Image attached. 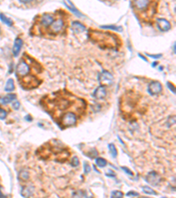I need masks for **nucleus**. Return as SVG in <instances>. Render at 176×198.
<instances>
[{
	"instance_id": "obj_1",
	"label": "nucleus",
	"mask_w": 176,
	"mask_h": 198,
	"mask_svg": "<svg viewBox=\"0 0 176 198\" xmlns=\"http://www.w3.org/2000/svg\"><path fill=\"white\" fill-rule=\"evenodd\" d=\"M42 101H45V105H43L44 106L43 107L47 112L50 113V115H51L53 119L58 115L59 112L61 113L60 116L56 120V123L62 115H66L68 113H73L70 110L74 109V106L76 107V106L85 105L84 100L77 98L76 96H74L65 90L49 95L44 99H42Z\"/></svg>"
},
{
	"instance_id": "obj_2",
	"label": "nucleus",
	"mask_w": 176,
	"mask_h": 198,
	"mask_svg": "<svg viewBox=\"0 0 176 198\" xmlns=\"http://www.w3.org/2000/svg\"><path fill=\"white\" fill-rule=\"evenodd\" d=\"M89 39L103 50H116L120 41L117 35L107 32H101L90 28L88 31Z\"/></svg>"
},
{
	"instance_id": "obj_3",
	"label": "nucleus",
	"mask_w": 176,
	"mask_h": 198,
	"mask_svg": "<svg viewBox=\"0 0 176 198\" xmlns=\"http://www.w3.org/2000/svg\"><path fill=\"white\" fill-rule=\"evenodd\" d=\"M152 4V2H151V1H134L132 3V6H133L134 10H136L141 14V16L145 14V21H148L150 18H152L155 14L156 12L157 3L154 2L153 5H152V7L149 8Z\"/></svg>"
},
{
	"instance_id": "obj_4",
	"label": "nucleus",
	"mask_w": 176,
	"mask_h": 198,
	"mask_svg": "<svg viewBox=\"0 0 176 198\" xmlns=\"http://www.w3.org/2000/svg\"><path fill=\"white\" fill-rule=\"evenodd\" d=\"M40 83L41 82L39 81V79L34 76H28L20 79V84L21 85V86L27 90L36 88L40 85Z\"/></svg>"
},
{
	"instance_id": "obj_5",
	"label": "nucleus",
	"mask_w": 176,
	"mask_h": 198,
	"mask_svg": "<svg viewBox=\"0 0 176 198\" xmlns=\"http://www.w3.org/2000/svg\"><path fill=\"white\" fill-rule=\"evenodd\" d=\"M31 67L29 66L28 63L25 60V58H22L19 64L17 65V69H16V75L17 77L21 79L25 77H27L29 73H30Z\"/></svg>"
},
{
	"instance_id": "obj_6",
	"label": "nucleus",
	"mask_w": 176,
	"mask_h": 198,
	"mask_svg": "<svg viewBox=\"0 0 176 198\" xmlns=\"http://www.w3.org/2000/svg\"><path fill=\"white\" fill-rule=\"evenodd\" d=\"M64 26V21L62 18H58L56 21H53L51 25H50V34H57L60 32L62 31Z\"/></svg>"
},
{
	"instance_id": "obj_7",
	"label": "nucleus",
	"mask_w": 176,
	"mask_h": 198,
	"mask_svg": "<svg viewBox=\"0 0 176 198\" xmlns=\"http://www.w3.org/2000/svg\"><path fill=\"white\" fill-rule=\"evenodd\" d=\"M145 181L149 184H152V186H157L160 182V177L155 171H152L146 175Z\"/></svg>"
},
{
	"instance_id": "obj_8",
	"label": "nucleus",
	"mask_w": 176,
	"mask_h": 198,
	"mask_svg": "<svg viewBox=\"0 0 176 198\" xmlns=\"http://www.w3.org/2000/svg\"><path fill=\"white\" fill-rule=\"evenodd\" d=\"M54 21V16L50 13H45L41 17L40 20V26L42 27L43 28H48Z\"/></svg>"
},
{
	"instance_id": "obj_9",
	"label": "nucleus",
	"mask_w": 176,
	"mask_h": 198,
	"mask_svg": "<svg viewBox=\"0 0 176 198\" xmlns=\"http://www.w3.org/2000/svg\"><path fill=\"white\" fill-rule=\"evenodd\" d=\"M162 91V85L158 81H152L148 85V93L151 95H157Z\"/></svg>"
},
{
	"instance_id": "obj_10",
	"label": "nucleus",
	"mask_w": 176,
	"mask_h": 198,
	"mask_svg": "<svg viewBox=\"0 0 176 198\" xmlns=\"http://www.w3.org/2000/svg\"><path fill=\"white\" fill-rule=\"evenodd\" d=\"M99 78H100L101 83L102 84V86H104L106 85L112 83V81L114 79V77H113V75L110 72H108L107 71H103L101 73Z\"/></svg>"
},
{
	"instance_id": "obj_11",
	"label": "nucleus",
	"mask_w": 176,
	"mask_h": 198,
	"mask_svg": "<svg viewBox=\"0 0 176 198\" xmlns=\"http://www.w3.org/2000/svg\"><path fill=\"white\" fill-rule=\"evenodd\" d=\"M158 27L159 28L160 31H168L171 28V24L166 21V19H158Z\"/></svg>"
},
{
	"instance_id": "obj_12",
	"label": "nucleus",
	"mask_w": 176,
	"mask_h": 198,
	"mask_svg": "<svg viewBox=\"0 0 176 198\" xmlns=\"http://www.w3.org/2000/svg\"><path fill=\"white\" fill-rule=\"evenodd\" d=\"M107 95V90H106V87L105 86H99L95 91H94V94L93 96L97 99V100H101L104 99Z\"/></svg>"
},
{
	"instance_id": "obj_13",
	"label": "nucleus",
	"mask_w": 176,
	"mask_h": 198,
	"mask_svg": "<svg viewBox=\"0 0 176 198\" xmlns=\"http://www.w3.org/2000/svg\"><path fill=\"white\" fill-rule=\"evenodd\" d=\"M23 46V41L21 38H16L15 42H14V45L12 48V53L14 55V56H18L19 53L21 51V48Z\"/></svg>"
},
{
	"instance_id": "obj_14",
	"label": "nucleus",
	"mask_w": 176,
	"mask_h": 198,
	"mask_svg": "<svg viewBox=\"0 0 176 198\" xmlns=\"http://www.w3.org/2000/svg\"><path fill=\"white\" fill-rule=\"evenodd\" d=\"M72 28L75 33H83L84 31H85V27L78 21L72 22Z\"/></svg>"
},
{
	"instance_id": "obj_15",
	"label": "nucleus",
	"mask_w": 176,
	"mask_h": 198,
	"mask_svg": "<svg viewBox=\"0 0 176 198\" xmlns=\"http://www.w3.org/2000/svg\"><path fill=\"white\" fill-rule=\"evenodd\" d=\"M16 98H17V95H16V94H7L6 96H5V97L1 100V103L4 105L8 104V103H10L11 101H13L14 100H16Z\"/></svg>"
},
{
	"instance_id": "obj_16",
	"label": "nucleus",
	"mask_w": 176,
	"mask_h": 198,
	"mask_svg": "<svg viewBox=\"0 0 176 198\" xmlns=\"http://www.w3.org/2000/svg\"><path fill=\"white\" fill-rule=\"evenodd\" d=\"M63 4H64V5H66V7H67V8H68L69 10H71L72 11V12H74V13H75V14H76V15H77L78 17H81V16H82V14H81V13H80V12H79L77 10L76 8H75V6L73 5V4L72 3V2H71V1H68L67 3H65V2H64Z\"/></svg>"
},
{
	"instance_id": "obj_17",
	"label": "nucleus",
	"mask_w": 176,
	"mask_h": 198,
	"mask_svg": "<svg viewBox=\"0 0 176 198\" xmlns=\"http://www.w3.org/2000/svg\"><path fill=\"white\" fill-rule=\"evenodd\" d=\"M14 90V81L12 78H9L7 83L5 86V91L6 92H12Z\"/></svg>"
},
{
	"instance_id": "obj_18",
	"label": "nucleus",
	"mask_w": 176,
	"mask_h": 198,
	"mask_svg": "<svg viewBox=\"0 0 176 198\" xmlns=\"http://www.w3.org/2000/svg\"><path fill=\"white\" fill-rule=\"evenodd\" d=\"M0 20L2 22H4L5 25H7V26H9L11 27V25H12V21L11 19L9 18H7L5 14H3V13H0Z\"/></svg>"
},
{
	"instance_id": "obj_19",
	"label": "nucleus",
	"mask_w": 176,
	"mask_h": 198,
	"mask_svg": "<svg viewBox=\"0 0 176 198\" xmlns=\"http://www.w3.org/2000/svg\"><path fill=\"white\" fill-rule=\"evenodd\" d=\"M19 177L22 180H27L29 179V173L25 170H21L19 173Z\"/></svg>"
},
{
	"instance_id": "obj_20",
	"label": "nucleus",
	"mask_w": 176,
	"mask_h": 198,
	"mask_svg": "<svg viewBox=\"0 0 176 198\" xmlns=\"http://www.w3.org/2000/svg\"><path fill=\"white\" fill-rule=\"evenodd\" d=\"M96 165L98 166L99 167H105L107 166V160L106 159H104L102 158H96Z\"/></svg>"
},
{
	"instance_id": "obj_21",
	"label": "nucleus",
	"mask_w": 176,
	"mask_h": 198,
	"mask_svg": "<svg viewBox=\"0 0 176 198\" xmlns=\"http://www.w3.org/2000/svg\"><path fill=\"white\" fill-rule=\"evenodd\" d=\"M33 191H32V187H27V188H25V189L22 190L21 194L24 197L28 198L32 195Z\"/></svg>"
},
{
	"instance_id": "obj_22",
	"label": "nucleus",
	"mask_w": 176,
	"mask_h": 198,
	"mask_svg": "<svg viewBox=\"0 0 176 198\" xmlns=\"http://www.w3.org/2000/svg\"><path fill=\"white\" fill-rule=\"evenodd\" d=\"M101 28H102V29H113V30H116V31L119 32L123 31L122 27H116V26H101Z\"/></svg>"
},
{
	"instance_id": "obj_23",
	"label": "nucleus",
	"mask_w": 176,
	"mask_h": 198,
	"mask_svg": "<svg viewBox=\"0 0 176 198\" xmlns=\"http://www.w3.org/2000/svg\"><path fill=\"white\" fill-rule=\"evenodd\" d=\"M108 148H109V152H110V154L113 158H116L117 156V151L115 149V146L114 144H110L108 145Z\"/></svg>"
},
{
	"instance_id": "obj_24",
	"label": "nucleus",
	"mask_w": 176,
	"mask_h": 198,
	"mask_svg": "<svg viewBox=\"0 0 176 198\" xmlns=\"http://www.w3.org/2000/svg\"><path fill=\"white\" fill-rule=\"evenodd\" d=\"M111 198H123V193L119 190H114L111 193Z\"/></svg>"
},
{
	"instance_id": "obj_25",
	"label": "nucleus",
	"mask_w": 176,
	"mask_h": 198,
	"mask_svg": "<svg viewBox=\"0 0 176 198\" xmlns=\"http://www.w3.org/2000/svg\"><path fill=\"white\" fill-rule=\"evenodd\" d=\"M143 191L146 193V194H149V195H157L155 191L153 189L150 188V187H144L143 188Z\"/></svg>"
},
{
	"instance_id": "obj_26",
	"label": "nucleus",
	"mask_w": 176,
	"mask_h": 198,
	"mask_svg": "<svg viewBox=\"0 0 176 198\" xmlns=\"http://www.w3.org/2000/svg\"><path fill=\"white\" fill-rule=\"evenodd\" d=\"M6 116H7L6 111L4 110L3 108H0V119H1V120H4V119L6 118Z\"/></svg>"
},
{
	"instance_id": "obj_27",
	"label": "nucleus",
	"mask_w": 176,
	"mask_h": 198,
	"mask_svg": "<svg viewBox=\"0 0 176 198\" xmlns=\"http://www.w3.org/2000/svg\"><path fill=\"white\" fill-rule=\"evenodd\" d=\"M84 169H85V174H89L90 171H91V167H90V166H89L86 162L84 163Z\"/></svg>"
},
{
	"instance_id": "obj_28",
	"label": "nucleus",
	"mask_w": 176,
	"mask_h": 198,
	"mask_svg": "<svg viewBox=\"0 0 176 198\" xmlns=\"http://www.w3.org/2000/svg\"><path fill=\"white\" fill-rule=\"evenodd\" d=\"M79 165V160H78V158H77V157H74L72 159V166L74 167H78Z\"/></svg>"
},
{
	"instance_id": "obj_29",
	"label": "nucleus",
	"mask_w": 176,
	"mask_h": 198,
	"mask_svg": "<svg viewBox=\"0 0 176 198\" xmlns=\"http://www.w3.org/2000/svg\"><path fill=\"white\" fill-rule=\"evenodd\" d=\"M167 86H168V88L171 90V92H172V93L175 94V88H174V85H173V84H171L170 82H167Z\"/></svg>"
},
{
	"instance_id": "obj_30",
	"label": "nucleus",
	"mask_w": 176,
	"mask_h": 198,
	"mask_svg": "<svg viewBox=\"0 0 176 198\" xmlns=\"http://www.w3.org/2000/svg\"><path fill=\"white\" fill-rule=\"evenodd\" d=\"M122 169H123V171H124L125 173H127V174H129V175H131V176H133V173H132V172H131V171H130V169H129V168H127V167H122Z\"/></svg>"
},
{
	"instance_id": "obj_31",
	"label": "nucleus",
	"mask_w": 176,
	"mask_h": 198,
	"mask_svg": "<svg viewBox=\"0 0 176 198\" xmlns=\"http://www.w3.org/2000/svg\"><path fill=\"white\" fill-rule=\"evenodd\" d=\"M20 106H21V104H20V102L18 101H16L13 104H12V107L15 109V110H18L19 108H20Z\"/></svg>"
},
{
	"instance_id": "obj_32",
	"label": "nucleus",
	"mask_w": 176,
	"mask_h": 198,
	"mask_svg": "<svg viewBox=\"0 0 176 198\" xmlns=\"http://www.w3.org/2000/svg\"><path fill=\"white\" fill-rule=\"evenodd\" d=\"M127 196H138V193H135L133 191H130V192L127 193Z\"/></svg>"
},
{
	"instance_id": "obj_33",
	"label": "nucleus",
	"mask_w": 176,
	"mask_h": 198,
	"mask_svg": "<svg viewBox=\"0 0 176 198\" xmlns=\"http://www.w3.org/2000/svg\"><path fill=\"white\" fill-rule=\"evenodd\" d=\"M148 56H151V57H152V58H159V57H161L162 56V55L161 54H159V55H151V54H146Z\"/></svg>"
},
{
	"instance_id": "obj_34",
	"label": "nucleus",
	"mask_w": 176,
	"mask_h": 198,
	"mask_svg": "<svg viewBox=\"0 0 176 198\" xmlns=\"http://www.w3.org/2000/svg\"><path fill=\"white\" fill-rule=\"evenodd\" d=\"M25 120H27V122H31L32 120H33V118H32L31 116L29 115H27L26 117H25Z\"/></svg>"
},
{
	"instance_id": "obj_35",
	"label": "nucleus",
	"mask_w": 176,
	"mask_h": 198,
	"mask_svg": "<svg viewBox=\"0 0 176 198\" xmlns=\"http://www.w3.org/2000/svg\"><path fill=\"white\" fill-rule=\"evenodd\" d=\"M2 189H3V188H2V187L0 186V198H5L6 196H5V195H4L3 193H2V191H1Z\"/></svg>"
},
{
	"instance_id": "obj_36",
	"label": "nucleus",
	"mask_w": 176,
	"mask_h": 198,
	"mask_svg": "<svg viewBox=\"0 0 176 198\" xmlns=\"http://www.w3.org/2000/svg\"><path fill=\"white\" fill-rule=\"evenodd\" d=\"M138 56H140V57H141V58H142V59H143V60H145V62H147V59H146V58H145V57H144V56H142V55H141V54H139V55H138Z\"/></svg>"
},
{
	"instance_id": "obj_37",
	"label": "nucleus",
	"mask_w": 176,
	"mask_h": 198,
	"mask_svg": "<svg viewBox=\"0 0 176 198\" xmlns=\"http://www.w3.org/2000/svg\"><path fill=\"white\" fill-rule=\"evenodd\" d=\"M157 64H158V63H156V62H154V63H152V67H155L156 65H157Z\"/></svg>"
},
{
	"instance_id": "obj_38",
	"label": "nucleus",
	"mask_w": 176,
	"mask_h": 198,
	"mask_svg": "<svg viewBox=\"0 0 176 198\" xmlns=\"http://www.w3.org/2000/svg\"><path fill=\"white\" fill-rule=\"evenodd\" d=\"M141 198H149V197H141Z\"/></svg>"
},
{
	"instance_id": "obj_39",
	"label": "nucleus",
	"mask_w": 176,
	"mask_h": 198,
	"mask_svg": "<svg viewBox=\"0 0 176 198\" xmlns=\"http://www.w3.org/2000/svg\"><path fill=\"white\" fill-rule=\"evenodd\" d=\"M162 198H166V197H162Z\"/></svg>"
},
{
	"instance_id": "obj_40",
	"label": "nucleus",
	"mask_w": 176,
	"mask_h": 198,
	"mask_svg": "<svg viewBox=\"0 0 176 198\" xmlns=\"http://www.w3.org/2000/svg\"><path fill=\"white\" fill-rule=\"evenodd\" d=\"M0 32H1V30H0Z\"/></svg>"
},
{
	"instance_id": "obj_41",
	"label": "nucleus",
	"mask_w": 176,
	"mask_h": 198,
	"mask_svg": "<svg viewBox=\"0 0 176 198\" xmlns=\"http://www.w3.org/2000/svg\"><path fill=\"white\" fill-rule=\"evenodd\" d=\"M90 198H92V197H90Z\"/></svg>"
}]
</instances>
